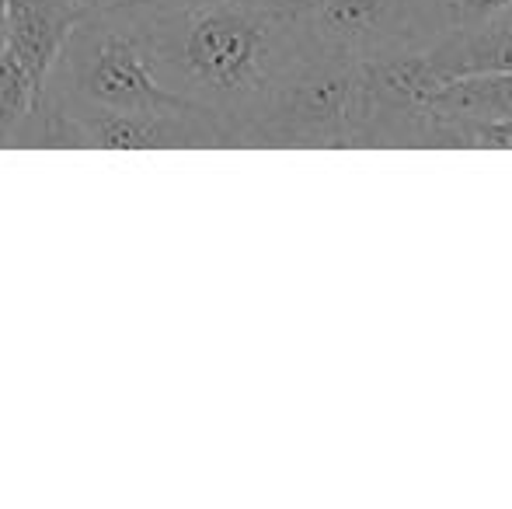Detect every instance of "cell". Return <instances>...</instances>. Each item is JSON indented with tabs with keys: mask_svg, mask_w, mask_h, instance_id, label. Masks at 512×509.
Segmentation results:
<instances>
[{
	"mask_svg": "<svg viewBox=\"0 0 512 509\" xmlns=\"http://www.w3.org/2000/svg\"><path fill=\"white\" fill-rule=\"evenodd\" d=\"M429 112L453 136V150L467 147V129L478 123L512 119V74L453 77L432 95Z\"/></svg>",
	"mask_w": 512,
	"mask_h": 509,
	"instance_id": "cell-8",
	"label": "cell"
},
{
	"mask_svg": "<svg viewBox=\"0 0 512 509\" xmlns=\"http://www.w3.org/2000/svg\"><path fill=\"white\" fill-rule=\"evenodd\" d=\"M119 11L133 21L157 81L227 123L234 147L272 95L317 53L304 21L276 18L255 0Z\"/></svg>",
	"mask_w": 512,
	"mask_h": 509,
	"instance_id": "cell-1",
	"label": "cell"
},
{
	"mask_svg": "<svg viewBox=\"0 0 512 509\" xmlns=\"http://www.w3.org/2000/svg\"><path fill=\"white\" fill-rule=\"evenodd\" d=\"M467 147L471 150H512V119L471 126L467 129Z\"/></svg>",
	"mask_w": 512,
	"mask_h": 509,
	"instance_id": "cell-11",
	"label": "cell"
},
{
	"mask_svg": "<svg viewBox=\"0 0 512 509\" xmlns=\"http://www.w3.org/2000/svg\"><path fill=\"white\" fill-rule=\"evenodd\" d=\"M506 7H512V0H432L436 39L453 32V28H467L485 18H495V14H502Z\"/></svg>",
	"mask_w": 512,
	"mask_h": 509,
	"instance_id": "cell-10",
	"label": "cell"
},
{
	"mask_svg": "<svg viewBox=\"0 0 512 509\" xmlns=\"http://www.w3.org/2000/svg\"><path fill=\"white\" fill-rule=\"evenodd\" d=\"M84 7H88V14L91 11H105V7H115V4H122V0H81Z\"/></svg>",
	"mask_w": 512,
	"mask_h": 509,
	"instance_id": "cell-14",
	"label": "cell"
},
{
	"mask_svg": "<svg viewBox=\"0 0 512 509\" xmlns=\"http://www.w3.org/2000/svg\"><path fill=\"white\" fill-rule=\"evenodd\" d=\"M0 7H4L7 53L32 74L35 84L46 81L63 42L88 14L81 0H0Z\"/></svg>",
	"mask_w": 512,
	"mask_h": 509,
	"instance_id": "cell-6",
	"label": "cell"
},
{
	"mask_svg": "<svg viewBox=\"0 0 512 509\" xmlns=\"http://www.w3.org/2000/svg\"><path fill=\"white\" fill-rule=\"evenodd\" d=\"M42 84L32 81L25 67L11 53H0V150H18V140L39 105Z\"/></svg>",
	"mask_w": 512,
	"mask_h": 509,
	"instance_id": "cell-9",
	"label": "cell"
},
{
	"mask_svg": "<svg viewBox=\"0 0 512 509\" xmlns=\"http://www.w3.org/2000/svg\"><path fill=\"white\" fill-rule=\"evenodd\" d=\"M42 95L70 105H98V109H199L157 81L133 32V21L119 7L91 11L77 21L53 70L42 81Z\"/></svg>",
	"mask_w": 512,
	"mask_h": 509,
	"instance_id": "cell-2",
	"label": "cell"
},
{
	"mask_svg": "<svg viewBox=\"0 0 512 509\" xmlns=\"http://www.w3.org/2000/svg\"><path fill=\"white\" fill-rule=\"evenodd\" d=\"M304 28L317 53L352 63L436 42L432 0H324Z\"/></svg>",
	"mask_w": 512,
	"mask_h": 509,
	"instance_id": "cell-5",
	"label": "cell"
},
{
	"mask_svg": "<svg viewBox=\"0 0 512 509\" xmlns=\"http://www.w3.org/2000/svg\"><path fill=\"white\" fill-rule=\"evenodd\" d=\"M370 102L359 63L314 53L272 95L241 136V147L272 150H345L366 147Z\"/></svg>",
	"mask_w": 512,
	"mask_h": 509,
	"instance_id": "cell-3",
	"label": "cell"
},
{
	"mask_svg": "<svg viewBox=\"0 0 512 509\" xmlns=\"http://www.w3.org/2000/svg\"><path fill=\"white\" fill-rule=\"evenodd\" d=\"M425 56L446 81L467 74H512V7L478 25L439 35L425 46Z\"/></svg>",
	"mask_w": 512,
	"mask_h": 509,
	"instance_id": "cell-7",
	"label": "cell"
},
{
	"mask_svg": "<svg viewBox=\"0 0 512 509\" xmlns=\"http://www.w3.org/2000/svg\"><path fill=\"white\" fill-rule=\"evenodd\" d=\"M258 7H265L269 14L276 18H286V21H307L324 0H255Z\"/></svg>",
	"mask_w": 512,
	"mask_h": 509,
	"instance_id": "cell-12",
	"label": "cell"
},
{
	"mask_svg": "<svg viewBox=\"0 0 512 509\" xmlns=\"http://www.w3.org/2000/svg\"><path fill=\"white\" fill-rule=\"evenodd\" d=\"M182 4H209V0H122L115 7H182Z\"/></svg>",
	"mask_w": 512,
	"mask_h": 509,
	"instance_id": "cell-13",
	"label": "cell"
},
{
	"mask_svg": "<svg viewBox=\"0 0 512 509\" xmlns=\"http://www.w3.org/2000/svg\"><path fill=\"white\" fill-rule=\"evenodd\" d=\"M7 49V39H4V7H0V53Z\"/></svg>",
	"mask_w": 512,
	"mask_h": 509,
	"instance_id": "cell-15",
	"label": "cell"
},
{
	"mask_svg": "<svg viewBox=\"0 0 512 509\" xmlns=\"http://www.w3.org/2000/svg\"><path fill=\"white\" fill-rule=\"evenodd\" d=\"M220 150L234 147L227 123L203 109L136 112L70 105L39 95L18 150Z\"/></svg>",
	"mask_w": 512,
	"mask_h": 509,
	"instance_id": "cell-4",
	"label": "cell"
}]
</instances>
